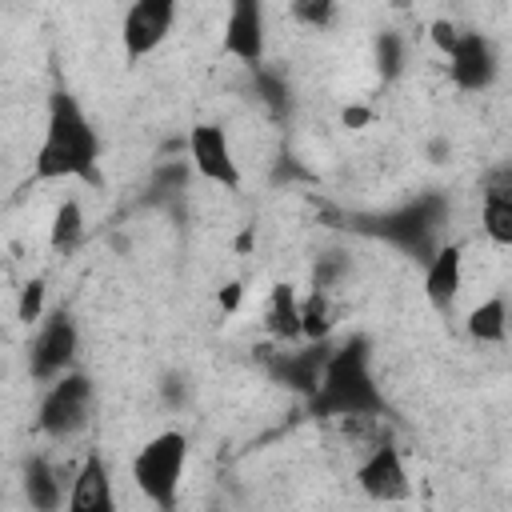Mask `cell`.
I'll return each mask as SVG.
<instances>
[{
    "mask_svg": "<svg viewBox=\"0 0 512 512\" xmlns=\"http://www.w3.org/2000/svg\"><path fill=\"white\" fill-rule=\"evenodd\" d=\"M32 176L44 184L48 180L100 184V136L68 88H56L48 96V116H44L40 148L32 156Z\"/></svg>",
    "mask_w": 512,
    "mask_h": 512,
    "instance_id": "6da1fadb",
    "label": "cell"
},
{
    "mask_svg": "<svg viewBox=\"0 0 512 512\" xmlns=\"http://www.w3.org/2000/svg\"><path fill=\"white\" fill-rule=\"evenodd\" d=\"M308 408L316 416H376L384 412V396L372 380V344L364 336H348L324 360L316 388L308 392Z\"/></svg>",
    "mask_w": 512,
    "mask_h": 512,
    "instance_id": "7a4b0ae2",
    "label": "cell"
},
{
    "mask_svg": "<svg viewBox=\"0 0 512 512\" xmlns=\"http://www.w3.org/2000/svg\"><path fill=\"white\" fill-rule=\"evenodd\" d=\"M184 464H188V436L180 428H164L140 444L132 460V480L156 508H176Z\"/></svg>",
    "mask_w": 512,
    "mask_h": 512,
    "instance_id": "3957f363",
    "label": "cell"
},
{
    "mask_svg": "<svg viewBox=\"0 0 512 512\" xmlns=\"http://www.w3.org/2000/svg\"><path fill=\"white\" fill-rule=\"evenodd\" d=\"M96 412V384L84 372H60L56 380H48V392L40 396L36 408V424L48 440H72L92 424Z\"/></svg>",
    "mask_w": 512,
    "mask_h": 512,
    "instance_id": "277c9868",
    "label": "cell"
},
{
    "mask_svg": "<svg viewBox=\"0 0 512 512\" xmlns=\"http://www.w3.org/2000/svg\"><path fill=\"white\" fill-rule=\"evenodd\" d=\"M440 216H444V200H440V196H420V200H412V204H404V208H396V212L376 216V220L368 224V232H376V236H384V240H392V244L416 252L420 260H428L432 248H436Z\"/></svg>",
    "mask_w": 512,
    "mask_h": 512,
    "instance_id": "5b68a950",
    "label": "cell"
},
{
    "mask_svg": "<svg viewBox=\"0 0 512 512\" xmlns=\"http://www.w3.org/2000/svg\"><path fill=\"white\" fill-rule=\"evenodd\" d=\"M76 352H80V328H76L72 312L56 308V312L40 316V328H36V336L28 344V372H32V380H40V384L56 380L60 372L72 368Z\"/></svg>",
    "mask_w": 512,
    "mask_h": 512,
    "instance_id": "8992f818",
    "label": "cell"
},
{
    "mask_svg": "<svg viewBox=\"0 0 512 512\" xmlns=\"http://www.w3.org/2000/svg\"><path fill=\"white\" fill-rule=\"evenodd\" d=\"M188 168L196 176H204L208 184H220L228 192H236L244 184L236 152H232V140H228V132L220 124H196L188 132Z\"/></svg>",
    "mask_w": 512,
    "mask_h": 512,
    "instance_id": "52a82bcc",
    "label": "cell"
},
{
    "mask_svg": "<svg viewBox=\"0 0 512 512\" xmlns=\"http://www.w3.org/2000/svg\"><path fill=\"white\" fill-rule=\"evenodd\" d=\"M176 24V0H132L120 20V44L128 60H144L156 52Z\"/></svg>",
    "mask_w": 512,
    "mask_h": 512,
    "instance_id": "ba28073f",
    "label": "cell"
},
{
    "mask_svg": "<svg viewBox=\"0 0 512 512\" xmlns=\"http://www.w3.org/2000/svg\"><path fill=\"white\" fill-rule=\"evenodd\" d=\"M444 56H448V76L460 92H484V88H492V80L500 72V56L484 32L460 28L456 44Z\"/></svg>",
    "mask_w": 512,
    "mask_h": 512,
    "instance_id": "9c48e42d",
    "label": "cell"
},
{
    "mask_svg": "<svg viewBox=\"0 0 512 512\" xmlns=\"http://www.w3.org/2000/svg\"><path fill=\"white\" fill-rule=\"evenodd\" d=\"M264 0H228V20H224V52L248 68L264 64Z\"/></svg>",
    "mask_w": 512,
    "mask_h": 512,
    "instance_id": "30bf717a",
    "label": "cell"
},
{
    "mask_svg": "<svg viewBox=\"0 0 512 512\" xmlns=\"http://www.w3.org/2000/svg\"><path fill=\"white\" fill-rule=\"evenodd\" d=\"M356 484L364 488V496H372V500H404L408 496V468H404V456H400V448L396 444H376L364 460H360V468H356Z\"/></svg>",
    "mask_w": 512,
    "mask_h": 512,
    "instance_id": "8fae6325",
    "label": "cell"
},
{
    "mask_svg": "<svg viewBox=\"0 0 512 512\" xmlns=\"http://www.w3.org/2000/svg\"><path fill=\"white\" fill-rule=\"evenodd\" d=\"M64 508L68 512H112L116 508V496H112V472L104 464L100 452H88L68 484V496H64Z\"/></svg>",
    "mask_w": 512,
    "mask_h": 512,
    "instance_id": "7c38bea8",
    "label": "cell"
},
{
    "mask_svg": "<svg viewBox=\"0 0 512 512\" xmlns=\"http://www.w3.org/2000/svg\"><path fill=\"white\" fill-rule=\"evenodd\" d=\"M464 284V248L460 244H436L424 268V296L432 308L448 312Z\"/></svg>",
    "mask_w": 512,
    "mask_h": 512,
    "instance_id": "4fadbf2b",
    "label": "cell"
},
{
    "mask_svg": "<svg viewBox=\"0 0 512 512\" xmlns=\"http://www.w3.org/2000/svg\"><path fill=\"white\" fill-rule=\"evenodd\" d=\"M328 352H332V344H328V340H304V348L276 352V356L268 360V372H272L280 384H288V388H296V392H304V396H308V392L316 388L320 372H324Z\"/></svg>",
    "mask_w": 512,
    "mask_h": 512,
    "instance_id": "5bb4252c",
    "label": "cell"
},
{
    "mask_svg": "<svg viewBox=\"0 0 512 512\" xmlns=\"http://www.w3.org/2000/svg\"><path fill=\"white\" fill-rule=\"evenodd\" d=\"M20 480H24V496H28L32 508L56 512V508L64 504V480H60V472H56L44 456H28Z\"/></svg>",
    "mask_w": 512,
    "mask_h": 512,
    "instance_id": "9a60e30c",
    "label": "cell"
},
{
    "mask_svg": "<svg viewBox=\"0 0 512 512\" xmlns=\"http://www.w3.org/2000/svg\"><path fill=\"white\" fill-rule=\"evenodd\" d=\"M480 228L496 248L512 244V188H508V180L488 184L484 204H480Z\"/></svg>",
    "mask_w": 512,
    "mask_h": 512,
    "instance_id": "2e32d148",
    "label": "cell"
},
{
    "mask_svg": "<svg viewBox=\"0 0 512 512\" xmlns=\"http://www.w3.org/2000/svg\"><path fill=\"white\" fill-rule=\"evenodd\" d=\"M264 328L284 344L300 340V300H296L292 284H272V296L264 308Z\"/></svg>",
    "mask_w": 512,
    "mask_h": 512,
    "instance_id": "e0dca14e",
    "label": "cell"
},
{
    "mask_svg": "<svg viewBox=\"0 0 512 512\" xmlns=\"http://www.w3.org/2000/svg\"><path fill=\"white\" fill-rule=\"evenodd\" d=\"M464 328H468V336H472L476 344H504V336H508V300H504V296L480 300V304L468 312Z\"/></svg>",
    "mask_w": 512,
    "mask_h": 512,
    "instance_id": "ac0fdd59",
    "label": "cell"
},
{
    "mask_svg": "<svg viewBox=\"0 0 512 512\" xmlns=\"http://www.w3.org/2000/svg\"><path fill=\"white\" fill-rule=\"evenodd\" d=\"M84 240V208L80 200H60L56 212H52V228H48V244L52 252H72L76 244Z\"/></svg>",
    "mask_w": 512,
    "mask_h": 512,
    "instance_id": "d6986e66",
    "label": "cell"
},
{
    "mask_svg": "<svg viewBox=\"0 0 512 512\" xmlns=\"http://www.w3.org/2000/svg\"><path fill=\"white\" fill-rule=\"evenodd\" d=\"M332 332V308L324 288H316L308 300H300V340H328Z\"/></svg>",
    "mask_w": 512,
    "mask_h": 512,
    "instance_id": "ffe728a7",
    "label": "cell"
},
{
    "mask_svg": "<svg viewBox=\"0 0 512 512\" xmlns=\"http://www.w3.org/2000/svg\"><path fill=\"white\" fill-rule=\"evenodd\" d=\"M376 68H380L384 80H396L404 72V44H400V36H392V32L376 36Z\"/></svg>",
    "mask_w": 512,
    "mask_h": 512,
    "instance_id": "44dd1931",
    "label": "cell"
},
{
    "mask_svg": "<svg viewBox=\"0 0 512 512\" xmlns=\"http://www.w3.org/2000/svg\"><path fill=\"white\" fill-rule=\"evenodd\" d=\"M44 292H48V284L40 276H32L20 288V300H16V320L20 324H40V316H44Z\"/></svg>",
    "mask_w": 512,
    "mask_h": 512,
    "instance_id": "7402d4cb",
    "label": "cell"
},
{
    "mask_svg": "<svg viewBox=\"0 0 512 512\" xmlns=\"http://www.w3.org/2000/svg\"><path fill=\"white\" fill-rule=\"evenodd\" d=\"M256 88H260V100L280 116L284 108H288V88L280 84V76H272V72H264L260 64H256Z\"/></svg>",
    "mask_w": 512,
    "mask_h": 512,
    "instance_id": "603a6c76",
    "label": "cell"
},
{
    "mask_svg": "<svg viewBox=\"0 0 512 512\" xmlns=\"http://www.w3.org/2000/svg\"><path fill=\"white\" fill-rule=\"evenodd\" d=\"M336 16V0H296V20L308 28H328Z\"/></svg>",
    "mask_w": 512,
    "mask_h": 512,
    "instance_id": "cb8c5ba5",
    "label": "cell"
},
{
    "mask_svg": "<svg viewBox=\"0 0 512 512\" xmlns=\"http://www.w3.org/2000/svg\"><path fill=\"white\" fill-rule=\"evenodd\" d=\"M340 272H344V260H336V256L316 260V288H324V292H328V284H332Z\"/></svg>",
    "mask_w": 512,
    "mask_h": 512,
    "instance_id": "d4e9b609",
    "label": "cell"
},
{
    "mask_svg": "<svg viewBox=\"0 0 512 512\" xmlns=\"http://www.w3.org/2000/svg\"><path fill=\"white\" fill-rule=\"evenodd\" d=\"M456 36H460V28H456L452 20H432V40H436L440 52H448V48L456 44Z\"/></svg>",
    "mask_w": 512,
    "mask_h": 512,
    "instance_id": "484cf974",
    "label": "cell"
},
{
    "mask_svg": "<svg viewBox=\"0 0 512 512\" xmlns=\"http://www.w3.org/2000/svg\"><path fill=\"white\" fill-rule=\"evenodd\" d=\"M240 296H244V288H240V284H228V288L220 292V308H224V312H232V308L240 304Z\"/></svg>",
    "mask_w": 512,
    "mask_h": 512,
    "instance_id": "4316f807",
    "label": "cell"
},
{
    "mask_svg": "<svg viewBox=\"0 0 512 512\" xmlns=\"http://www.w3.org/2000/svg\"><path fill=\"white\" fill-rule=\"evenodd\" d=\"M392 8H412V0H388Z\"/></svg>",
    "mask_w": 512,
    "mask_h": 512,
    "instance_id": "83f0119b",
    "label": "cell"
}]
</instances>
